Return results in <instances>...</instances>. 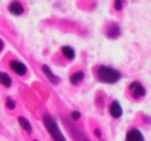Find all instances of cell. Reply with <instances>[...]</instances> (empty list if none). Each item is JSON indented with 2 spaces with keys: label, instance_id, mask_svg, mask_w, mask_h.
I'll return each instance as SVG.
<instances>
[{
  "label": "cell",
  "instance_id": "cell-4",
  "mask_svg": "<svg viewBox=\"0 0 151 141\" xmlns=\"http://www.w3.org/2000/svg\"><path fill=\"white\" fill-rule=\"evenodd\" d=\"M131 91H132L135 98H139V97H142V95L145 94L144 87H142L139 82H132V84H131Z\"/></svg>",
  "mask_w": 151,
  "mask_h": 141
},
{
  "label": "cell",
  "instance_id": "cell-18",
  "mask_svg": "<svg viewBox=\"0 0 151 141\" xmlns=\"http://www.w3.org/2000/svg\"><path fill=\"white\" fill-rule=\"evenodd\" d=\"M1 48H3V41L0 40V50H1Z\"/></svg>",
  "mask_w": 151,
  "mask_h": 141
},
{
  "label": "cell",
  "instance_id": "cell-3",
  "mask_svg": "<svg viewBox=\"0 0 151 141\" xmlns=\"http://www.w3.org/2000/svg\"><path fill=\"white\" fill-rule=\"evenodd\" d=\"M10 68H12V71L16 72L18 75H25V74H27V66H25L22 62H19V60H12V62H10Z\"/></svg>",
  "mask_w": 151,
  "mask_h": 141
},
{
  "label": "cell",
  "instance_id": "cell-15",
  "mask_svg": "<svg viewBox=\"0 0 151 141\" xmlns=\"http://www.w3.org/2000/svg\"><path fill=\"white\" fill-rule=\"evenodd\" d=\"M76 141H88V140H87V138H85V137H84V135H82L79 131H78V137H76Z\"/></svg>",
  "mask_w": 151,
  "mask_h": 141
},
{
  "label": "cell",
  "instance_id": "cell-17",
  "mask_svg": "<svg viewBox=\"0 0 151 141\" xmlns=\"http://www.w3.org/2000/svg\"><path fill=\"white\" fill-rule=\"evenodd\" d=\"M122 7V1H116V9H120Z\"/></svg>",
  "mask_w": 151,
  "mask_h": 141
},
{
  "label": "cell",
  "instance_id": "cell-1",
  "mask_svg": "<svg viewBox=\"0 0 151 141\" xmlns=\"http://www.w3.org/2000/svg\"><path fill=\"white\" fill-rule=\"evenodd\" d=\"M97 75H99L100 81L106 82V84H114L120 80V74L116 69L109 68V66H100L97 71Z\"/></svg>",
  "mask_w": 151,
  "mask_h": 141
},
{
  "label": "cell",
  "instance_id": "cell-7",
  "mask_svg": "<svg viewBox=\"0 0 151 141\" xmlns=\"http://www.w3.org/2000/svg\"><path fill=\"white\" fill-rule=\"evenodd\" d=\"M9 10H10L13 15H21V13L24 12V7H22V4H21L19 1H12V3L9 4Z\"/></svg>",
  "mask_w": 151,
  "mask_h": 141
},
{
  "label": "cell",
  "instance_id": "cell-10",
  "mask_svg": "<svg viewBox=\"0 0 151 141\" xmlns=\"http://www.w3.org/2000/svg\"><path fill=\"white\" fill-rule=\"evenodd\" d=\"M0 82H1L4 87H10V85H12L10 77H9L7 74H4V72H0Z\"/></svg>",
  "mask_w": 151,
  "mask_h": 141
},
{
  "label": "cell",
  "instance_id": "cell-8",
  "mask_svg": "<svg viewBox=\"0 0 151 141\" xmlns=\"http://www.w3.org/2000/svg\"><path fill=\"white\" fill-rule=\"evenodd\" d=\"M41 69H43V72H44V74L47 75V78L50 80V81L53 82V84H57V82H59V78H57V77H56V75H54L53 72H51V71H50V68H49V66L43 65V68H41Z\"/></svg>",
  "mask_w": 151,
  "mask_h": 141
},
{
  "label": "cell",
  "instance_id": "cell-6",
  "mask_svg": "<svg viewBox=\"0 0 151 141\" xmlns=\"http://www.w3.org/2000/svg\"><path fill=\"white\" fill-rule=\"evenodd\" d=\"M126 141H144V138H142V135H141V132H139V131L132 129V131H129V132H128V135H126Z\"/></svg>",
  "mask_w": 151,
  "mask_h": 141
},
{
  "label": "cell",
  "instance_id": "cell-11",
  "mask_svg": "<svg viewBox=\"0 0 151 141\" xmlns=\"http://www.w3.org/2000/svg\"><path fill=\"white\" fill-rule=\"evenodd\" d=\"M62 51H63V54H65L68 59H73V57H75V51L72 50V47L65 46L63 48H62Z\"/></svg>",
  "mask_w": 151,
  "mask_h": 141
},
{
  "label": "cell",
  "instance_id": "cell-5",
  "mask_svg": "<svg viewBox=\"0 0 151 141\" xmlns=\"http://www.w3.org/2000/svg\"><path fill=\"white\" fill-rule=\"evenodd\" d=\"M110 115H111L113 118H120V115H122V107H120L119 101H111V104H110Z\"/></svg>",
  "mask_w": 151,
  "mask_h": 141
},
{
  "label": "cell",
  "instance_id": "cell-13",
  "mask_svg": "<svg viewBox=\"0 0 151 141\" xmlns=\"http://www.w3.org/2000/svg\"><path fill=\"white\" fill-rule=\"evenodd\" d=\"M82 78H84V74H82V72H76V74H73V75L70 77V82H72V84H78Z\"/></svg>",
  "mask_w": 151,
  "mask_h": 141
},
{
  "label": "cell",
  "instance_id": "cell-14",
  "mask_svg": "<svg viewBox=\"0 0 151 141\" xmlns=\"http://www.w3.org/2000/svg\"><path fill=\"white\" fill-rule=\"evenodd\" d=\"M6 106H7L9 109H13V107H15V101H13L12 98H7V100H6Z\"/></svg>",
  "mask_w": 151,
  "mask_h": 141
},
{
  "label": "cell",
  "instance_id": "cell-16",
  "mask_svg": "<svg viewBox=\"0 0 151 141\" xmlns=\"http://www.w3.org/2000/svg\"><path fill=\"white\" fill-rule=\"evenodd\" d=\"M79 116H81V115H79V112H72V119H75V121H76V119H79Z\"/></svg>",
  "mask_w": 151,
  "mask_h": 141
},
{
  "label": "cell",
  "instance_id": "cell-2",
  "mask_svg": "<svg viewBox=\"0 0 151 141\" xmlns=\"http://www.w3.org/2000/svg\"><path fill=\"white\" fill-rule=\"evenodd\" d=\"M43 121H44V125H46V128H47V131H49V134L51 135L53 140L54 141H66L65 137H63V134L60 132V129H59V127H57V124H56L54 119H51L49 115H46V116L43 118Z\"/></svg>",
  "mask_w": 151,
  "mask_h": 141
},
{
  "label": "cell",
  "instance_id": "cell-9",
  "mask_svg": "<svg viewBox=\"0 0 151 141\" xmlns=\"http://www.w3.org/2000/svg\"><path fill=\"white\" fill-rule=\"evenodd\" d=\"M18 122L21 124V127H22V128H24L27 132H31V131H32V128H31V124H29V122H28L25 118L19 116V118H18Z\"/></svg>",
  "mask_w": 151,
  "mask_h": 141
},
{
  "label": "cell",
  "instance_id": "cell-12",
  "mask_svg": "<svg viewBox=\"0 0 151 141\" xmlns=\"http://www.w3.org/2000/svg\"><path fill=\"white\" fill-rule=\"evenodd\" d=\"M119 27L117 25H111L110 28H109V31H107V34H109V37H119Z\"/></svg>",
  "mask_w": 151,
  "mask_h": 141
}]
</instances>
